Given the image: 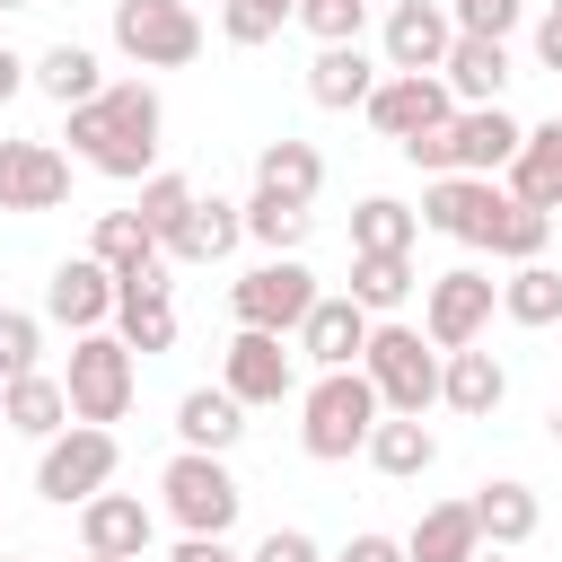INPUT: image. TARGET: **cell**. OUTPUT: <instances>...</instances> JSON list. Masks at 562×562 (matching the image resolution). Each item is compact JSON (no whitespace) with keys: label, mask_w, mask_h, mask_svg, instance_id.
I'll use <instances>...</instances> for the list:
<instances>
[{"label":"cell","mask_w":562,"mask_h":562,"mask_svg":"<svg viewBox=\"0 0 562 562\" xmlns=\"http://www.w3.org/2000/svg\"><path fill=\"white\" fill-rule=\"evenodd\" d=\"M413 228H422V211H404L395 193H369L351 211V255H413Z\"/></svg>","instance_id":"obj_32"},{"label":"cell","mask_w":562,"mask_h":562,"mask_svg":"<svg viewBox=\"0 0 562 562\" xmlns=\"http://www.w3.org/2000/svg\"><path fill=\"white\" fill-rule=\"evenodd\" d=\"M255 184H263V193H281V202H316L325 158H316L307 140H263V149H255Z\"/></svg>","instance_id":"obj_31"},{"label":"cell","mask_w":562,"mask_h":562,"mask_svg":"<svg viewBox=\"0 0 562 562\" xmlns=\"http://www.w3.org/2000/svg\"><path fill=\"white\" fill-rule=\"evenodd\" d=\"M518 140H527V132H518L501 105H457V114H448V176H509Z\"/></svg>","instance_id":"obj_15"},{"label":"cell","mask_w":562,"mask_h":562,"mask_svg":"<svg viewBox=\"0 0 562 562\" xmlns=\"http://www.w3.org/2000/svg\"><path fill=\"white\" fill-rule=\"evenodd\" d=\"M70 158L53 140H0V211H61Z\"/></svg>","instance_id":"obj_14"},{"label":"cell","mask_w":562,"mask_h":562,"mask_svg":"<svg viewBox=\"0 0 562 562\" xmlns=\"http://www.w3.org/2000/svg\"><path fill=\"white\" fill-rule=\"evenodd\" d=\"M237 237H246V202H228V193H193V211L176 220L167 255H176V263H220Z\"/></svg>","instance_id":"obj_20"},{"label":"cell","mask_w":562,"mask_h":562,"mask_svg":"<svg viewBox=\"0 0 562 562\" xmlns=\"http://www.w3.org/2000/svg\"><path fill=\"white\" fill-rule=\"evenodd\" d=\"M342 562H413V553H404L395 536H351V544H342Z\"/></svg>","instance_id":"obj_44"},{"label":"cell","mask_w":562,"mask_h":562,"mask_svg":"<svg viewBox=\"0 0 562 562\" xmlns=\"http://www.w3.org/2000/svg\"><path fill=\"white\" fill-rule=\"evenodd\" d=\"M290 334H263V325H237V342H228V360H220V386L255 413V404H290L299 395V360L281 351Z\"/></svg>","instance_id":"obj_12"},{"label":"cell","mask_w":562,"mask_h":562,"mask_svg":"<svg viewBox=\"0 0 562 562\" xmlns=\"http://www.w3.org/2000/svg\"><path fill=\"white\" fill-rule=\"evenodd\" d=\"M79 553L140 562V553H149V509H140V492H97V501H79Z\"/></svg>","instance_id":"obj_19"},{"label":"cell","mask_w":562,"mask_h":562,"mask_svg":"<svg viewBox=\"0 0 562 562\" xmlns=\"http://www.w3.org/2000/svg\"><path fill=\"white\" fill-rule=\"evenodd\" d=\"M167 562H246V553H228V536H184Z\"/></svg>","instance_id":"obj_45"},{"label":"cell","mask_w":562,"mask_h":562,"mask_svg":"<svg viewBox=\"0 0 562 562\" xmlns=\"http://www.w3.org/2000/svg\"><path fill=\"white\" fill-rule=\"evenodd\" d=\"M35 351H44V325H35L26 307H0V386H9V378H26V369H35Z\"/></svg>","instance_id":"obj_41"},{"label":"cell","mask_w":562,"mask_h":562,"mask_svg":"<svg viewBox=\"0 0 562 562\" xmlns=\"http://www.w3.org/2000/svg\"><path fill=\"white\" fill-rule=\"evenodd\" d=\"M316 299H325V290H316V272H307L299 255H263L255 272H237V281H228L237 325H263V334H299Z\"/></svg>","instance_id":"obj_8"},{"label":"cell","mask_w":562,"mask_h":562,"mask_svg":"<svg viewBox=\"0 0 562 562\" xmlns=\"http://www.w3.org/2000/svg\"><path fill=\"white\" fill-rule=\"evenodd\" d=\"M26 70H35V61H18V53L0 44V97H18V88H26Z\"/></svg>","instance_id":"obj_47"},{"label":"cell","mask_w":562,"mask_h":562,"mask_svg":"<svg viewBox=\"0 0 562 562\" xmlns=\"http://www.w3.org/2000/svg\"><path fill=\"white\" fill-rule=\"evenodd\" d=\"M44 316H53V325H70V334L114 325V272H105L97 255H61V263H53V281H44Z\"/></svg>","instance_id":"obj_16"},{"label":"cell","mask_w":562,"mask_h":562,"mask_svg":"<svg viewBox=\"0 0 562 562\" xmlns=\"http://www.w3.org/2000/svg\"><path fill=\"white\" fill-rule=\"evenodd\" d=\"M369 88H378V61H369L360 44H316V61H307V97H316L325 114L369 105Z\"/></svg>","instance_id":"obj_24"},{"label":"cell","mask_w":562,"mask_h":562,"mask_svg":"<svg viewBox=\"0 0 562 562\" xmlns=\"http://www.w3.org/2000/svg\"><path fill=\"white\" fill-rule=\"evenodd\" d=\"M553 228H562V220H553Z\"/></svg>","instance_id":"obj_55"},{"label":"cell","mask_w":562,"mask_h":562,"mask_svg":"<svg viewBox=\"0 0 562 562\" xmlns=\"http://www.w3.org/2000/svg\"><path fill=\"white\" fill-rule=\"evenodd\" d=\"M176 439H184V448H211V457H228V448L246 439V404H237L228 386H193V395L176 404Z\"/></svg>","instance_id":"obj_27"},{"label":"cell","mask_w":562,"mask_h":562,"mask_svg":"<svg viewBox=\"0 0 562 562\" xmlns=\"http://www.w3.org/2000/svg\"><path fill=\"white\" fill-rule=\"evenodd\" d=\"M474 562H501V544H492V553H474Z\"/></svg>","instance_id":"obj_50"},{"label":"cell","mask_w":562,"mask_h":562,"mask_svg":"<svg viewBox=\"0 0 562 562\" xmlns=\"http://www.w3.org/2000/svg\"><path fill=\"white\" fill-rule=\"evenodd\" d=\"M501 316L509 325H562V272L536 255V263H518L509 281H501Z\"/></svg>","instance_id":"obj_33"},{"label":"cell","mask_w":562,"mask_h":562,"mask_svg":"<svg viewBox=\"0 0 562 562\" xmlns=\"http://www.w3.org/2000/svg\"><path fill=\"white\" fill-rule=\"evenodd\" d=\"M501 211H509V184H492V176H430V193H422V228L457 237V246H492Z\"/></svg>","instance_id":"obj_11"},{"label":"cell","mask_w":562,"mask_h":562,"mask_svg":"<svg viewBox=\"0 0 562 562\" xmlns=\"http://www.w3.org/2000/svg\"><path fill=\"white\" fill-rule=\"evenodd\" d=\"M132 211H140V220H149V228H158V246H167V237H176V220H184V211H193V184H184V176H167V167H158V176H140V202H132Z\"/></svg>","instance_id":"obj_39"},{"label":"cell","mask_w":562,"mask_h":562,"mask_svg":"<svg viewBox=\"0 0 562 562\" xmlns=\"http://www.w3.org/2000/svg\"><path fill=\"white\" fill-rule=\"evenodd\" d=\"M79 562H105V553H79Z\"/></svg>","instance_id":"obj_53"},{"label":"cell","mask_w":562,"mask_h":562,"mask_svg":"<svg viewBox=\"0 0 562 562\" xmlns=\"http://www.w3.org/2000/svg\"><path fill=\"white\" fill-rule=\"evenodd\" d=\"M307 228H316V211H307V202H281V193H263V184H255V202H246V237H255L263 255H299V246H307Z\"/></svg>","instance_id":"obj_34"},{"label":"cell","mask_w":562,"mask_h":562,"mask_svg":"<svg viewBox=\"0 0 562 562\" xmlns=\"http://www.w3.org/2000/svg\"><path fill=\"white\" fill-rule=\"evenodd\" d=\"M26 79H35L61 114H70V105H88V97L105 88V61H97L88 44H53V53H35V70H26Z\"/></svg>","instance_id":"obj_29"},{"label":"cell","mask_w":562,"mask_h":562,"mask_svg":"<svg viewBox=\"0 0 562 562\" xmlns=\"http://www.w3.org/2000/svg\"><path fill=\"white\" fill-rule=\"evenodd\" d=\"M0 9H35V0H0Z\"/></svg>","instance_id":"obj_51"},{"label":"cell","mask_w":562,"mask_h":562,"mask_svg":"<svg viewBox=\"0 0 562 562\" xmlns=\"http://www.w3.org/2000/svg\"><path fill=\"white\" fill-rule=\"evenodd\" d=\"M474 518H483V544H501V553H509V544H527V536H536V518H544V509H536V492H527L518 474H492V483L474 492Z\"/></svg>","instance_id":"obj_28"},{"label":"cell","mask_w":562,"mask_h":562,"mask_svg":"<svg viewBox=\"0 0 562 562\" xmlns=\"http://www.w3.org/2000/svg\"><path fill=\"white\" fill-rule=\"evenodd\" d=\"M360 114L404 149V140H422V132H439V123L457 114V88H448L439 70H386V79L369 88V105H360Z\"/></svg>","instance_id":"obj_9"},{"label":"cell","mask_w":562,"mask_h":562,"mask_svg":"<svg viewBox=\"0 0 562 562\" xmlns=\"http://www.w3.org/2000/svg\"><path fill=\"white\" fill-rule=\"evenodd\" d=\"M404 553H413V562H474V553H483V518H474V501H430L422 527L404 536Z\"/></svg>","instance_id":"obj_26"},{"label":"cell","mask_w":562,"mask_h":562,"mask_svg":"<svg viewBox=\"0 0 562 562\" xmlns=\"http://www.w3.org/2000/svg\"><path fill=\"white\" fill-rule=\"evenodd\" d=\"M114 430L105 422H70L61 439H44V457H35V492L53 501V509H79V501H97L105 483H114Z\"/></svg>","instance_id":"obj_6"},{"label":"cell","mask_w":562,"mask_h":562,"mask_svg":"<svg viewBox=\"0 0 562 562\" xmlns=\"http://www.w3.org/2000/svg\"><path fill=\"white\" fill-rule=\"evenodd\" d=\"M0 439H9V413H0Z\"/></svg>","instance_id":"obj_52"},{"label":"cell","mask_w":562,"mask_h":562,"mask_svg":"<svg viewBox=\"0 0 562 562\" xmlns=\"http://www.w3.org/2000/svg\"><path fill=\"white\" fill-rule=\"evenodd\" d=\"M61 386H70V422H123L132 413V386H140V351L114 325H97V334L70 342Z\"/></svg>","instance_id":"obj_4"},{"label":"cell","mask_w":562,"mask_h":562,"mask_svg":"<svg viewBox=\"0 0 562 562\" xmlns=\"http://www.w3.org/2000/svg\"><path fill=\"white\" fill-rule=\"evenodd\" d=\"M553 448H562V404H553Z\"/></svg>","instance_id":"obj_49"},{"label":"cell","mask_w":562,"mask_h":562,"mask_svg":"<svg viewBox=\"0 0 562 562\" xmlns=\"http://www.w3.org/2000/svg\"><path fill=\"white\" fill-rule=\"evenodd\" d=\"M351 299L369 316H395L413 299V255H351Z\"/></svg>","instance_id":"obj_36"},{"label":"cell","mask_w":562,"mask_h":562,"mask_svg":"<svg viewBox=\"0 0 562 562\" xmlns=\"http://www.w3.org/2000/svg\"><path fill=\"white\" fill-rule=\"evenodd\" d=\"M114 53L140 61V70H184L202 53L193 0H114Z\"/></svg>","instance_id":"obj_7"},{"label":"cell","mask_w":562,"mask_h":562,"mask_svg":"<svg viewBox=\"0 0 562 562\" xmlns=\"http://www.w3.org/2000/svg\"><path fill=\"white\" fill-rule=\"evenodd\" d=\"M518 9H527V0H448V18H457V35H501V44H509V26H518Z\"/></svg>","instance_id":"obj_42"},{"label":"cell","mask_w":562,"mask_h":562,"mask_svg":"<svg viewBox=\"0 0 562 562\" xmlns=\"http://www.w3.org/2000/svg\"><path fill=\"white\" fill-rule=\"evenodd\" d=\"M114 334L149 360V351H176V299H167V263H140L114 281Z\"/></svg>","instance_id":"obj_13"},{"label":"cell","mask_w":562,"mask_h":562,"mask_svg":"<svg viewBox=\"0 0 562 562\" xmlns=\"http://www.w3.org/2000/svg\"><path fill=\"white\" fill-rule=\"evenodd\" d=\"M299 26H307L316 44H360V26H369V0H299Z\"/></svg>","instance_id":"obj_40"},{"label":"cell","mask_w":562,"mask_h":562,"mask_svg":"<svg viewBox=\"0 0 562 562\" xmlns=\"http://www.w3.org/2000/svg\"><path fill=\"white\" fill-rule=\"evenodd\" d=\"M544 246H553V211H536V202L509 193V211H501V228H492V255H501V263H536Z\"/></svg>","instance_id":"obj_38"},{"label":"cell","mask_w":562,"mask_h":562,"mask_svg":"<svg viewBox=\"0 0 562 562\" xmlns=\"http://www.w3.org/2000/svg\"><path fill=\"white\" fill-rule=\"evenodd\" d=\"M386 483H413V474H430L439 465V439H430V422L422 413H378V430H369V448H360Z\"/></svg>","instance_id":"obj_23"},{"label":"cell","mask_w":562,"mask_h":562,"mask_svg":"<svg viewBox=\"0 0 562 562\" xmlns=\"http://www.w3.org/2000/svg\"><path fill=\"white\" fill-rule=\"evenodd\" d=\"M0 413H9L18 439H61V430H70V386L44 378V369H26V378L0 386Z\"/></svg>","instance_id":"obj_25"},{"label":"cell","mask_w":562,"mask_h":562,"mask_svg":"<svg viewBox=\"0 0 562 562\" xmlns=\"http://www.w3.org/2000/svg\"><path fill=\"white\" fill-rule=\"evenodd\" d=\"M536 61H544V70H562V9H544V18H536Z\"/></svg>","instance_id":"obj_46"},{"label":"cell","mask_w":562,"mask_h":562,"mask_svg":"<svg viewBox=\"0 0 562 562\" xmlns=\"http://www.w3.org/2000/svg\"><path fill=\"white\" fill-rule=\"evenodd\" d=\"M457 44V18L439 0H395L386 9V70H439Z\"/></svg>","instance_id":"obj_18"},{"label":"cell","mask_w":562,"mask_h":562,"mask_svg":"<svg viewBox=\"0 0 562 562\" xmlns=\"http://www.w3.org/2000/svg\"><path fill=\"white\" fill-rule=\"evenodd\" d=\"M378 413H386V404H378L369 369H316V386L299 395V448H307L316 465H342V457L369 448Z\"/></svg>","instance_id":"obj_2"},{"label":"cell","mask_w":562,"mask_h":562,"mask_svg":"<svg viewBox=\"0 0 562 562\" xmlns=\"http://www.w3.org/2000/svg\"><path fill=\"white\" fill-rule=\"evenodd\" d=\"M158 492H167V518H176L184 536H228V527H237V509H246V492H237L228 457H211V448H176V457H167V474H158Z\"/></svg>","instance_id":"obj_5"},{"label":"cell","mask_w":562,"mask_h":562,"mask_svg":"<svg viewBox=\"0 0 562 562\" xmlns=\"http://www.w3.org/2000/svg\"><path fill=\"white\" fill-rule=\"evenodd\" d=\"M536 132H544V140H553V149H562V114H553V123H536Z\"/></svg>","instance_id":"obj_48"},{"label":"cell","mask_w":562,"mask_h":562,"mask_svg":"<svg viewBox=\"0 0 562 562\" xmlns=\"http://www.w3.org/2000/svg\"><path fill=\"white\" fill-rule=\"evenodd\" d=\"M158 132H167V105L149 79H105L88 105H70V158H88L114 184L158 176Z\"/></svg>","instance_id":"obj_1"},{"label":"cell","mask_w":562,"mask_h":562,"mask_svg":"<svg viewBox=\"0 0 562 562\" xmlns=\"http://www.w3.org/2000/svg\"><path fill=\"white\" fill-rule=\"evenodd\" d=\"M246 562H325V553H316V536H307V527H272Z\"/></svg>","instance_id":"obj_43"},{"label":"cell","mask_w":562,"mask_h":562,"mask_svg":"<svg viewBox=\"0 0 562 562\" xmlns=\"http://www.w3.org/2000/svg\"><path fill=\"white\" fill-rule=\"evenodd\" d=\"M281 26H299V0H220V35H228L237 53L272 44Z\"/></svg>","instance_id":"obj_37"},{"label":"cell","mask_w":562,"mask_h":562,"mask_svg":"<svg viewBox=\"0 0 562 562\" xmlns=\"http://www.w3.org/2000/svg\"><path fill=\"white\" fill-rule=\"evenodd\" d=\"M509 193L562 220V149H553L544 132H527V140H518V158H509Z\"/></svg>","instance_id":"obj_35"},{"label":"cell","mask_w":562,"mask_h":562,"mask_svg":"<svg viewBox=\"0 0 562 562\" xmlns=\"http://www.w3.org/2000/svg\"><path fill=\"white\" fill-rule=\"evenodd\" d=\"M553 9H562V0H553Z\"/></svg>","instance_id":"obj_54"},{"label":"cell","mask_w":562,"mask_h":562,"mask_svg":"<svg viewBox=\"0 0 562 562\" xmlns=\"http://www.w3.org/2000/svg\"><path fill=\"white\" fill-rule=\"evenodd\" d=\"M369 325H378V316H369L351 290H334V299H316V307H307V325H299L290 342H299L316 369H360V351H369Z\"/></svg>","instance_id":"obj_17"},{"label":"cell","mask_w":562,"mask_h":562,"mask_svg":"<svg viewBox=\"0 0 562 562\" xmlns=\"http://www.w3.org/2000/svg\"><path fill=\"white\" fill-rule=\"evenodd\" d=\"M439 360L448 351L422 325H395V316H378L369 325V351H360V369H369V386H378L386 413H430L439 404Z\"/></svg>","instance_id":"obj_3"},{"label":"cell","mask_w":562,"mask_h":562,"mask_svg":"<svg viewBox=\"0 0 562 562\" xmlns=\"http://www.w3.org/2000/svg\"><path fill=\"white\" fill-rule=\"evenodd\" d=\"M501 395H509V369H501L492 351H474V342H465V351H448V360H439V404H448V413L492 422V413H501Z\"/></svg>","instance_id":"obj_21"},{"label":"cell","mask_w":562,"mask_h":562,"mask_svg":"<svg viewBox=\"0 0 562 562\" xmlns=\"http://www.w3.org/2000/svg\"><path fill=\"white\" fill-rule=\"evenodd\" d=\"M439 79L457 88V105H501V88H509V44H501V35H457L448 61H439Z\"/></svg>","instance_id":"obj_22"},{"label":"cell","mask_w":562,"mask_h":562,"mask_svg":"<svg viewBox=\"0 0 562 562\" xmlns=\"http://www.w3.org/2000/svg\"><path fill=\"white\" fill-rule=\"evenodd\" d=\"M140 562H149V553H140Z\"/></svg>","instance_id":"obj_56"},{"label":"cell","mask_w":562,"mask_h":562,"mask_svg":"<svg viewBox=\"0 0 562 562\" xmlns=\"http://www.w3.org/2000/svg\"><path fill=\"white\" fill-rule=\"evenodd\" d=\"M492 307H501V281L474 272V263H457V272H439V281L422 290V334H430L439 351H465V342H483Z\"/></svg>","instance_id":"obj_10"},{"label":"cell","mask_w":562,"mask_h":562,"mask_svg":"<svg viewBox=\"0 0 562 562\" xmlns=\"http://www.w3.org/2000/svg\"><path fill=\"white\" fill-rule=\"evenodd\" d=\"M88 255L123 281V272H140V263H167V246H158V228L140 220V211H105L97 220V237H88Z\"/></svg>","instance_id":"obj_30"}]
</instances>
